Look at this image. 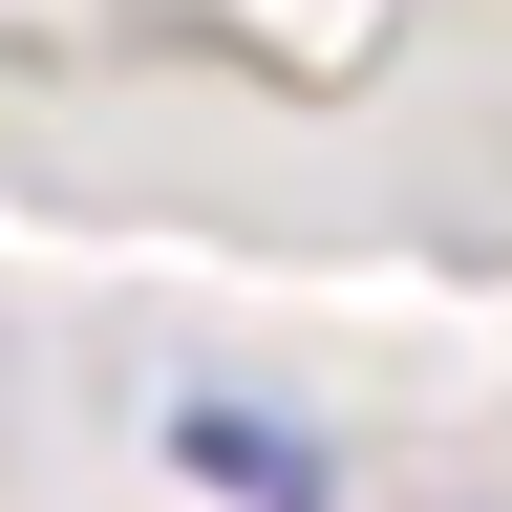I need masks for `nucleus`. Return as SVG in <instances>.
<instances>
[{"label": "nucleus", "mask_w": 512, "mask_h": 512, "mask_svg": "<svg viewBox=\"0 0 512 512\" xmlns=\"http://www.w3.org/2000/svg\"><path fill=\"white\" fill-rule=\"evenodd\" d=\"M171 470L214 491V512H342V491H320V448H299L278 406H171Z\"/></svg>", "instance_id": "obj_1"}]
</instances>
